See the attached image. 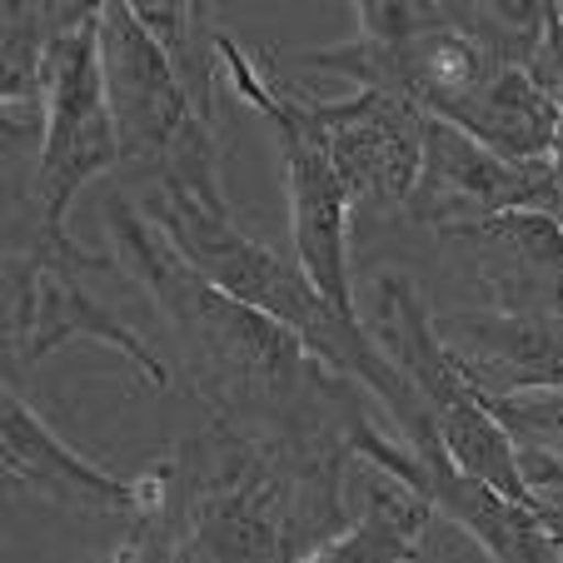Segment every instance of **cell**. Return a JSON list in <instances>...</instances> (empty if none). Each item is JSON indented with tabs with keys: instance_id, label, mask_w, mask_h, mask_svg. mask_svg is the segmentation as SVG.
I'll return each mask as SVG.
<instances>
[{
	"instance_id": "6",
	"label": "cell",
	"mask_w": 563,
	"mask_h": 563,
	"mask_svg": "<svg viewBox=\"0 0 563 563\" xmlns=\"http://www.w3.org/2000/svg\"><path fill=\"white\" fill-rule=\"evenodd\" d=\"M364 330L389 354L394 369L409 379V389L424 399V409H429V419H434L449 454L474 478H484V484H494L499 494H509V499L533 509V494H529V484H523L514 434L489 409V394L468 379L464 360L454 354V344L439 330V319L424 309L419 289L409 285L405 275L374 279V305H369V314H364Z\"/></svg>"
},
{
	"instance_id": "19",
	"label": "cell",
	"mask_w": 563,
	"mask_h": 563,
	"mask_svg": "<svg viewBox=\"0 0 563 563\" xmlns=\"http://www.w3.org/2000/svg\"><path fill=\"white\" fill-rule=\"evenodd\" d=\"M15 5H21V0H5V11H15Z\"/></svg>"
},
{
	"instance_id": "7",
	"label": "cell",
	"mask_w": 563,
	"mask_h": 563,
	"mask_svg": "<svg viewBox=\"0 0 563 563\" xmlns=\"http://www.w3.org/2000/svg\"><path fill=\"white\" fill-rule=\"evenodd\" d=\"M100 269L110 265L90 255L70 230H35L25 245H11L5 255V364L11 369H35L45 354L65 350L70 340H100L150 384L170 379L159 354L135 334V324H125L100 289H90Z\"/></svg>"
},
{
	"instance_id": "12",
	"label": "cell",
	"mask_w": 563,
	"mask_h": 563,
	"mask_svg": "<svg viewBox=\"0 0 563 563\" xmlns=\"http://www.w3.org/2000/svg\"><path fill=\"white\" fill-rule=\"evenodd\" d=\"M474 250L489 309L509 319H563V224L549 210H509L439 234Z\"/></svg>"
},
{
	"instance_id": "18",
	"label": "cell",
	"mask_w": 563,
	"mask_h": 563,
	"mask_svg": "<svg viewBox=\"0 0 563 563\" xmlns=\"http://www.w3.org/2000/svg\"><path fill=\"white\" fill-rule=\"evenodd\" d=\"M354 15H360V41L389 45V51L444 21L439 0H354Z\"/></svg>"
},
{
	"instance_id": "9",
	"label": "cell",
	"mask_w": 563,
	"mask_h": 563,
	"mask_svg": "<svg viewBox=\"0 0 563 563\" xmlns=\"http://www.w3.org/2000/svg\"><path fill=\"white\" fill-rule=\"evenodd\" d=\"M319 125L330 135L350 205L364 214L409 210L424 170L429 115L389 90H350L340 100H314Z\"/></svg>"
},
{
	"instance_id": "10",
	"label": "cell",
	"mask_w": 563,
	"mask_h": 563,
	"mask_svg": "<svg viewBox=\"0 0 563 563\" xmlns=\"http://www.w3.org/2000/svg\"><path fill=\"white\" fill-rule=\"evenodd\" d=\"M543 200H549V165L504 159L468 130L429 115L424 170H419V190L409 200L415 220L449 234L459 224H478L509 210H543Z\"/></svg>"
},
{
	"instance_id": "17",
	"label": "cell",
	"mask_w": 563,
	"mask_h": 563,
	"mask_svg": "<svg viewBox=\"0 0 563 563\" xmlns=\"http://www.w3.org/2000/svg\"><path fill=\"white\" fill-rule=\"evenodd\" d=\"M489 409L514 434V449H549L563 459V389L489 394Z\"/></svg>"
},
{
	"instance_id": "8",
	"label": "cell",
	"mask_w": 563,
	"mask_h": 563,
	"mask_svg": "<svg viewBox=\"0 0 563 563\" xmlns=\"http://www.w3.org/2000/svg\"><path fill=\"white\" fill-rule=\"evenodd\" d=\"M96 25L51 45V125H45V150L31 180L35 230L41 234H65L75 195L96 175L125 165L106 96V70H100Z\"/></svg>"
},
{
	"instance_id": "16",
	"label": "cell",
	"mask_w": 563,
	"mask_h": 563,
	"mask_svg": "<svg viewBox=\"0 0 563 563\" xmlns=\"http://www.w3.org/2000/svg\"><path fill=\"white\" fill-rule=\"evenodd\" d=\"M125 5L159 41V51L170 55L205 120H214V90H220L224 70V31L214 0H125Z\"/></svg>"
},
{
	"instance_id": "5",
	"label": "cell",
	"mask_w": 563,
	"mask_h": 563,
	"mask_svg": "<svg viewBox=\"0 0 563 563\" xmlns=\"http://www.w3.org/2000/svg\"><path fill=\"white\" fill-rule=\"evenodd\" d=\"M96 35L125 165H140L159 185H185L205 200H224L214 120H205L159 41L135 21L125 0H106Z\"/></svg>"
},
{
	"instance_id": "15",
	"label": "cell",
	"mask_w": 563,
	"mask_h": 563,
	"mask_svg": "<svg viewBox=\"0 0 563 563\" xmlns=\"http://www.w3.org/2000/svg\"><path fill=\"white\" fill-rule=\"evenodd\" d=\"M429 514L434 509L409 484L374 468L364 514L344 533H334L324 549L309 553L305 563H415L429 529Z\"/></svg>"
},
{
	"instance_id": "4",
	"label": "cell",
	"mask_w": 563,
	"mask_h": 563,
	"mask_svg": "<svg viewBox=\"0 0 563 563\" xmlns=\"http://www.w3.org/2000/svg\"><path fill=\"white\" fill-rule=\"evenodd\" d=\"M224 86L250 110L269 120L279 145V170H285V195H289V234H295V260L314 289L344 309L350 319H364L354 305V279H350V190L340 180L330 135L319 125L314 96L295 90L275 60H260L245 45L224 35Z\"/></svg>"
},
{
	"instance_id": "13",
	"label": "cell",
	"mask_w": 563,
	"mask_h": 563,
	"mask_svg": "<svg viewBox=\"0 0 563 563\" xmlns=\"http://www.w3.org/2000/svg\"><path fill=\"white\" fill-rule=\"evenodd\" d=\"M444 340L484 394L563 389V319L454 314L439 319Z\"/></svg>"
},
{
	"instance_id": "11",
	"label": "cell",
	"mask_w": 563,
	"mask_h": 563,
	"mask_svg": "<svg viewBox=\"0 0 563 563\" xmlns=\"http://www.w3.org/2000/svg\"><path fill=\"white\" fill-rule=\"evenodd\" d=\"M0 464H5L11 489L35 494L65 514L125 523H135L140 514V484H125V478L96 468L90 459H80L11 384L0 394Z\"/></svg>"
},
{
	"instance_id": "2",
	"label": "cell",
	"mask_w": 563,
	"mask_h": 563,
	"mask_svg": "<svg viewBox=\"0 0 563 563\" xmlns=\"http://www.w3.org/2000/svg\"><path fill=\"white\" fill-rule=\"evenodd\" d=\"M106 220L125 275L170 319L185 379L220 424L250 434H350L364 415V384L319 364L285 324L205 279L125 195L110 200Z\"/></svg>"
},
{
	"instance_id": "14",
	"label": "cell",
	"mask_w": 563,
	"mask_h": 563,
	"mask_svg": "<svg viewBox=\"0 0 563 563\" xmlns=\"http://www.w3.org/2000/svg\"><path fill=\"white\" fill-rule=\"evenodd\" d=\"M449 125L468 130L474 140L499 150L504 159L549 165L563 125V100H553L529 70H499Z\"/></svg>"
},
{
	"instance_id": "3",
	"label": "cell",
	"mask_w": 563,
	"mask_h": 563,
	"mask_svg": "<svg viewBox=\"0 0 563 563\" xmlns=\"http://www.w3.org/2000/svg\"><path fill=\"white\" fill-rule=\"evenodd\" d=\"M140 210H145L150 220L165 230V240H170L205 279H214L224 295L255 305L260 314L285 324L319 364H330L334 374H350L354 384H364L384 405L394 434L405 439V444L439 439L424 399L409 389V379L394 369L389 354L374 344V334L364 330V319H350L344 309H334L330 299L314 289V279L299 269V260H285L269 245L250 240L224 200H205V195L185 190V185L150 180L145 190H140Z\"/></svg>"
},
{
	"instance_id": "1",
	"label": "cell",
	"mask_w": 563,
	"mask_h": 563,
	"mask_svg": "<svg viewBox=\"0 0 563 563\" xmlns=\"http://www.w3.org/2000/svg\"><path fill=\"white\" fill-rule=\"evenodd\" d=\"M350 434H250L214 419L140 474V563H305L350 529Z\"/></svg>"
}]
</instances>
